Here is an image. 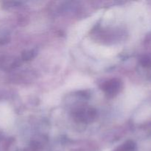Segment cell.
Returning <instances> with one entry per match:
<instances>
[{
  "label": "cell",
  "instance_id": "1",
  "mask_svg": "<svg viewBox=\"0 0 151 151\" xmlns=\"http://www.w3.org/2000/svg\"><path fill=\"white\" fill-rule=\"evenodd\" d=\"M120 87V83L117 80H111L106 82L104 86V90L109 95H114L118 92Z\"/></svg>",
  "mask_w": 151,
  "mask_h": 151
}]
</instances>
